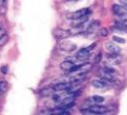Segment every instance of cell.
Listing matches in <instances>:
<instances>
[{
    "label": "cell",
    "mask_w": 127,
    "mask_h": 115,
    "mask_svg": "<svg viewBox=\"0 0 127 115\" xmlns=\"http://www.w3.org/2000/svg\"><path fill=\"white\" fill-rule=\"evenodd\" d=\"M96 45V43H93L91 44L90 46L88 47H84V48H81L79 52L77 53V58L78 60L80 61H85L87 59H89V57H90V53H91V49H93Z\"/></svg>",
    "instance_id": "cell-1"
},
{
    "label": "cell",
    "mask_w": 127,
    "mask_h": 115,
    "mask_svg": "<svg viewBox=\"0 0 127 115\" xmlns=\"http://www.w3.org/2000/svg\"><path fill=\"white\" fill-rule=\"evenodd\" d=\"M113 11H114V14H115L116 16L120 17V19H121V21L120 22H123V21L127 20V9L124 8L122 5L114 4L113 5Z\"/></svg>",
    "instance_id": "cell-2"
},
{
    "label": "cell",
    "mask_w": 127,
    "mask_h": 115,
    "mask_svg": "<svg viewBox=\"0 0 127 115\" xmlns=\"http://www.w3.org/2000/svg\"><path fill=\"white\" fill-rule=\"evenodd\" d=\"M53 35L57 40H63V39H66L70 35V31L62 29V28H56L53 31Z\"/></svg>",
    "instance_id": "cell-3"
},
{
    "label": "cell",
    "mask_w": 127,
    "mask_h": 115,
    "mask_svg": "<svg viewBox=\"0 0 127 115\" xmlns=\"http://www.w3.org/2000/svg\"><path fill=\"white\" fill-rule=\"evenodd\" d=\"M105 62L110 64V65H107V67L113 68V65H119V64L122 62V57L120 55H110L109 54L106 56Z\"/></svg>",
    "instance_id": "cell-4"
},
{
    "label": "cell",
    "mask_w": 127,
    "mask_h": 115,
    "mask_svg": "<svg viewBox=\"0 0 127 115\" xmlns=\"http://www.w3.org/2000/svg\"><path fill=\"white\" fill-rule=\"evenodd\" d=\"M105 48L110 55H120V50H121V48L116 43L110 42V41L105 42Z\"/></svg>",
    "instance_id": "cell-5"
},
{
    "label": "cell",
    "mask_w": 127,
    "mask_h": 115,
    "mask_svg": "<svg viewBox=\"0 0 127 115\" xmlns=\"http://www.w3.org/2000/svg\"><path fill=\"white\" fill-rule=\"evenodd\" d=\"M90 14V10L89 8H82L78 11H74L72 14L69 15V19H71V20H77V19H80L82 17H85V16H89Z\"/></svg>",
    "instance_id": "cell-6"
},
{
    "label": "cell",
    "mask_w": 127,
    "mask_h": 115,
    "mask_svg": "<svg viewBox=\"0 0 127 115\" xmlns=\"http://www.w3.org/2000/svg\"><path fill=\"white\" fill-rule=\"evenodd\" d=\"M89 110L96 115H101L107 111V108L105 106H101V105H93L89 107Z\"/></svg>",
    "instance_id": "cell-7"
},
{
    "label": "cell",
    "mask_w": 127,
    "mask_h": 115,
    "mask_svg": "<svg viewBox=\"0 0 127 115\" xmlns=\"http://www.w3.org/2000/svg\"><path fill=\"white\" fill-rule=\"evenodd\" d=\"M74 103V96L73 95H70V96H68V97L64 98L63 100L60 101V108H64L65 109V107H70L72 106V104Z\"/></svg>",
    "instance_id": "cell-8"
},
{
    "label": "cell",
    "mask_w": 127,
    "mask_h": 115,
    "mask_svg": "<svg viewBox=\"0 0 127 115\" xmlns=\"http://www.w3.org/2000/svg\"><path fill=\"white\" fill-rule=\"evenodd\" d=\"M71 83L68 81H64V82H60V83H56L53 88L55 92H66L67 89L70 87Z\"/></svg>",
    "instance_id": "cell-9"
},
{
    "label": "cell",
    "mask_w": 127,
    "mask_h": 115,
    "mask_svg": "<svg viewBox=\"0 0 127 115\" xmlns=\"http://www.w3.org/2000/svg\"><path fill=\"white\" fill-rule=\"evenodd\" d=\"M60 48L65 50V52H72L77 48V45L70 41H63L60 43Z\"/></svg>",
    "instance_id": "cell-10"
},
{
    "label": "cell",
    "mask_w": 127,
    "mask_h": 115,
    "mask_svg": "<svg viewBox=\"0 0 127 115\" xmlns=\"http://www.w3.org/2000/svg\"><path fill=\"white\" fill-rule=\"evenodd\" d=\"M91 84L95 88H105L107 85L111 84V82L106 81V80H103V79H99V80H93L91 82Z\"/></svg>",
    "instance_id": "cell-11"
},
{
    "label": "cell",
    "mask_w": 127,
    "mask_h": 115,
    "mask_svg": "<svg viewBox=\"0 0 127 115\" xmlns=\"http://www.w3.org/2000/svg\"><path fill=\"white\" fill-rule=\"evenodd\" d=\"M88 19H89V16H85V17H82L80 19H77V20H72L71 21V26L73 28H80L88 21Z\"/></svg>",
    "instance_id": "cell-12"
},
{
    "label": "cell",
    "mask_w": 127,
    "mask_h": 115,
    "mask_svg": "<svg viewBox=\"0 0 127 115\" xmlns=\"http://www.w3.org/2000/svg\"><path fill=\"white\" fill-rule=\"evenodd\" d=\"M73 66H74V63H73L72 61H68V60L62 62V63L60 64L61 70H63V71H65V72H70Z\"/></svg>",
    "instance_id": "cell-13"
},
{
    "label": "cell",
    "mask_w": 127,
    "mask_h": 115,
    "mask_svg": "<svg viewBox=\"0 0 127 115\" xmlns=\"http://www.w3.org/2000/svg\"><path fill=\"white\" fill-rule=\"evenodd\" d=\"M56 92L54 91L53 86H49V87H44L43 89L39 92V95L41 97H50V96H53Z\"/></svg>",
    "instance_id": "cell-14"
},
{
    "label": "cell",
    "mask_w": 127,
    "mask_h": 115,
    "mask_svg": "<svg viewBox=\"0 0 127 115\" xmlns=\"http://www.w3.org/2000/svg\"><path fill=\"white\" fill-rule=\"evenodd\" d=\"M92 69V64L91 63H86V64H83V65H80V69H79V73L80 74H87L90 70Z\"/></svg>",
    "instance_id": "cell-15"
},
{
    "label": "cell",
    "mask_w": 127,
    "mask_h": 115,
    "mask_svg": "<svg viewBox=\"0 0 127 115\" xmlns=\"http://www.w3.org/2000/svg\"><path fill=\"white\" fill-rule=\"evenodd\" d=\"M99 25H100V23L98 21H94L93 23H91L90 26H88V28H87V33H94V32L99 28Z\"/></svg>",
    "instance_id": "cell-16"
},
{
    "label": "cell",
    "mask_w": 127,
    "mask_h": 115,
    "mask_svg": "<svg viewBox=\"0 0 127 115\" xmlns=\"http://www.w3.org/2000/svg\"><path fill=\"white\" fill-rule=\"evenodd\" d=\"M6 89H7V82L4 81V80L0 81V94L5 93Z\"/></svg>",
    "instance_id": "cell-17"
},
{
    "label": "cell",
    "mask_w": 127,
    "mask_h": 115,
    "mask_svg": "<svg viewBox=\"0 0 127 115\" xmlns=\"http://www.w3.org/2000/svg\"><path fill=\"white\" fill-rule=\"evenodd\" d=\"M113 41H115V42H118V43H121V44H123V43H125V39L124 38H122V37H120V36H113Z\"/></svg>",
    "instance_id": "cell-18"
},
{
    "label": "cell",
    "mask_w": 127,
    "mask_h": 115,
    "mask_svg": "<svg viewBox=\"0 0 127 115\" xmlns=\"http://www.w3.org/2000/svg\"><path fill=\"white\" fill-rule=\"evenodd\" d=\"M7 41H8V35H7V34H5L3 37L0 38V46H3Z\"/></svg>",
    "instance_id": "cell-19"
},
{
    "label": "cell",
    "mask_w": 127,
    "mask_h": 115,
    "mask_svg": "<svg viewBox=\"0 0 127 115\" xmlns=\"http://www.w3.org/2000/svg\"><path fill=\"white\" fill-rule=\"evenodd\" d=\"M98 34H99V36L105 37V36H107V34H109V31H107V29H105V28H101L98 31Z\"/></svg>",
    "instance_id": "cell-20"
},
{
    "label": "cell",
    "mask_w": 127,
    "mask_h": 115,
    "mask_svg": "<svg viewBox=\"0 0 127 115\" xmlns=\"http://www.w3.org/2000/svg\"><path fill=\"white\" fill-rule=\"evenodd\" d=\"M38 115H53V109H44L40 111Z\"/></svg>",
    "instance_id": "cell-21"
},
{
    "label": "cell",
    "mask_w": 127,
    "mask_h": 115,
    "mask_svg": "<svg viewBox=\"0 0 127 115\" xmlns=\"http://www.w3.org/2000/svg\"><path fill=\"white\" fill-rule=\"evenodd\" d=\"M81 113L83 114V115H96V114H94L93 112H91L90 110H89V108H85V109H82V110H81Z\"/></svg>",
    "instance_id": "cell-22"
},
{
    "label": "cell",
    "mask_w": 127,
    "mask_h": 115,
    "mask_svg": "<svg viewBox=\"0 0 127 115\" xmlns=\"http://www.w3.org/2000/svg\"><path fill=\"white\" fill-rule=\"evenodd\" d=\"M101 57H102V54L101 53H98V55L95 57V60H94V63L95 64H97V63H99L100 61H101Z\"/></svg>",
    "instance_id": "cell-23"
},
{
    "label": "cell",
    "mask_w": 127,
    "mask_h": 115,
    "mask_svg": "<svg viewBox=\"0 0 127 115\" xmlns=\"http://www.w3.org/2000/svg\"><path fill=\"white\" fill-rule=\"evenodd\" d=\"M0 71H1L2 74H6V73H7V71H8L7 66H2L1 69H0Z\"/></svg>",
    "instance_id": "cell-24"
},
{
    "label": "cell",
    "mask_w": 127,
    "mask_h": 115,
    "mask_svg": "<svg viewBox=\"0 0 127 115\" xmlns=\"http://www.w3.org/2000/svg\"><path fill=\"white\" fill-rule=\"evenodd\" d=\"M5 34H6V31H5V29H4L3 27H1V28H0V38L3 37Z\"/></svg>",
    "instance_id": "cell-25"
},
{
    "label": "cell",
    "mask_w": 127,
    "mask_h": 115,
    "mask_svg": "<svg viewBox=\"0 0 127 115\" xmlns=\"http://www.w3.org/2000/svg\"><path fill=\"white\" fill-rule=\"evenodd\" d=\"M120 3H121V5L123 6L124 8L127 9V1H126V0H120Z\"/></svg>",
    "instance_id": "cell-26"
},
{
    "label": "cell",
    "mask_w": 127,
    "mask_h": 115,
    "mask_svg": "<svg viewBox=\"0 0 127 115\" xmlns=\"http://www.w3.org/2000/svg\"><path fill=\"white\" fill-rule=\"evenodd\" d=\"M59 115H69V112L67 111V110H64V111H63V112H61Z\"/></svg>",
    "instance_id": "cell-27"
},
{
    "label": "cell",
    "mask_w": 127,
    "mask_h": 115,
    "mask_svg": "<svg viewBox=\"0 0 127 115\" xmlns=\"http://www.w3.org/2000/svg\"><path fill=\"white\" fill-rule=\"evenodd\" d=\"M122 24H123V25H124V26H125V27L127 28V20H125V21H123V22H122Z\"/></svg>",
    "instance_id": "cell-28"
},
{
    "label": "cell",
    "mask_w": 127,
    "mask_h": 115,
    "mask_svg": "<svg viewBox=\"0 0 127 115\" xmlns=\"http://www.w3.org/2000/svg\"><path fill=\"white\" fill-rule=\"evenodd\" d=\"M0 28H1V25H0Z\"/></svg>",
    "instance_id": "cell-29"
}]
</instances>
